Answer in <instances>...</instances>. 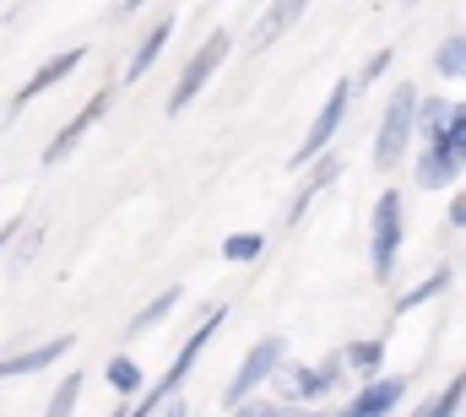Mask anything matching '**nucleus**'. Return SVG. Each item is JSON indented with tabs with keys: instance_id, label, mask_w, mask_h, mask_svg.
I'll use <instances>...</instances> for the list:
<instances>
[{
	"instance_id": "nucleus-22",
	"label": "nucleus",
	"mask_w": 466,
	"mask_h": 417,
	"mask_svg": "<svg viewBox=\"0 0 466 417\" xmlns=\"http://www.w3.org/2000/svg\"><path fill=\"white\" fill-rule=\"evenodd\" d=\"M299 11H304V5H293V0H288V5H271V11L260 16V27H255V44H271L288 22H299Z\"/></svg>"
},
{
	"instance_id": "nucleus-17",
	"label": "nucleus",
	"mask_w": 466,
	"mask_h": 417,
	"mask_svg": "<svg viewBox=\"0 0 466 417\" xmlns=\"http://www.w3.org/2000/svg\"><path fill=\"white\" fill-rule=\"evenodd\" d=\"M104 380L115 385L119 396H141V369H136V358H109V369H104Z\"/></svg>"
},
{
	"instance_id": "nucleus-3",
	"label": "nucleus",
	"mask_w": 466,
	"mask_h": 417,
	"mask_svg": "<svg viewBox=\"0 0 466 417\" xmlns=\"http://www.w3.org/2000/svg\"><path fill=\"white\" fill-rule=\"evenodd\" d=\"M228 44H233L228 27H212V33H207V44L185 60V71H179V82H174V93H168V114H185V108H190V98H196V93L212 82V71L228 60Z\"/></svg>"
},
{
	"instance_id": "nucleus-10",
	"label": "nucleus",
	"mask_w": 466,
	"mask_h": 417,
	"mask_svg": "<svg viewBox=\"0 0 466 417\" xmlns=\"http://www.w3.org/2000/svg\"><path fill=\"white\" fill-rule=\"evenodd\" d=\"M456 174H461V158H456L445 141H434V147L418 158V168H412V179H418L423 190H451V185H456Z\"/></svg>"
},
{
	"instance_id": "nucleus-6",
	"label": "nucleus",
	"mask_w": 466,
	"mask_h": 417,
	"mask_svg": "<svg viewBox=\"0 0 466 417\" xmlns=\"http://www.w3.org/2000/svg\"><path fill=\"white\" fill-rule=\"evenodd\" d=\"M352 104V82H337L331 93H326V108L315 114V125H309V136L299 141V152H293V168H309L315 158H326V147H331V136H337V125H342V114Z\"/></svg>"
},
{
	"instance_id": "nucleus-16",
	"label": "nucleus",
	"mask_w": 466,
	"mask_h": 417,
	"mask_svg": "<svg viewBox=\"0 0 466 417\" xmlns=\"http://www.w3.org/2000/svg\"><path fill=\"white\" fill-rule=\"evenodd\" d=\"M174 304H179V288H163V293H157V299H152L147 310L130 320V331H125V336H147V331H152L157 320H168V310H174Z\"/></svg>"
},
{
	"instance_id": "nucleus-11",
	"label": "nucleus",
	"mask_w": 466,
	"mask_h": 417,
	"mask_svg": "<svg viewBox=\"0 0 466 417\" xmlns=\"http://www.w3.org/2000/svg\"><path fill=\"white\" fill-rule=\"evenodd\" d=\"M401 380H369L358 396H352V407L342 417H385V412H396V402H401Z\"/></svg>"
},
{
	"instance_id": "nucleus-8",
	"label": "nucleus",
	"mask_w": 466,
	"mask_h": 417,
	"mask_svg": "<svg viewBox=\"0 0 466 417\" xmlns=\"http://www.w3.org/2000/svg\"><path fill=\"white\" fill-rule=\"evenodd\" d=\"M71 347H76V336L66 331V336H49V341H38V347H27V352H5V358H0V380H16V374H38V369L60 363Z\"/></svg>"
},
{
	"instance_id": "nucleus-7",
	"label": "nucleus",
	"mask_w": 466,
	"mask_h": 417,
	"mask_svg": "<svg viewBox=\"0 0 466 417\" xmlns=\"http://www.w3.org/2000/svg\"><path fill=\"white\" fill-rule=\"evenodd\" d=\"M109 108H115V87H98L87 104L71 114V125H66V130H55V136H49V147H44V163H60V158H71V152L82 147V136H87V130H93V125H98Z\"/></svg>"
},
{
	"instance_id": "nucleus-4",
	"label": "nucleus",
	"mask_w": 466,
	"mask_h": 417,
	"mask_svg": "<svg viewBox=\"0 0 466 417\" xmlns=\"http://www.w3.org/2000/svg\"><path fill=\"white\" fill-rule=\"evenodd\" d=\"M282 358H288V341H282V336H266V341H255V347H249V358L238 363V374L228 380L223 402H228V407H244V402H249V396H255V391H260V385L277 374V369H282Z\"/></svg>"
},
{
	"instance_id": "nucleus-1",
	"label": "nucleus",
	"mask_w": 466,
	"mask_h": 417,
	"mask_svg": "<svg viewBox=\"0 0 466 417\" xmlns=\"http://www.w3.org/2000/svg\"><path fill=\"white\" fill-rule=\"evenodd\" d=\"M223 314H228L223 304H218V310H207V320H201V325L190 331V341L179 347V358H174V369H168V374H163V380H157L152 391H141V396L130 402V417H157L163 407H168V402H174V391L185 385V374L196 369V358H201V352H207V341L218 336V325H223Z\"/></svg>"
},
{
	"instance_id": "nucleus-19",
	"label": "nucleus",
	"mask_w": 466,
	"mask_h": 417,
	"mask_svg": "<svg viewBox=\"0 0 466 417\" xmlns=\"http://www.w3.org/2000/svg\"><path fill=\"white\" fill-rule=\"evenodd\" d=\"M461 402H466V374H451V385H445V391H440V396H434L418 417H456Z\"/></svg>"
},
{
	"instance_id": "nucleus-26",
	"label": "nucleus",
	"mask_w": 466,
	"mask_h": 417,
	"mask_svg": "<svg viewBox=\"0 0 466 417\" xmlns=\"http://www.w3.org/2000/svg\"><path fill=\"white\" fill-rule=\"evenodd\" d=\"M16 233H22V217H11V222H0V249H5V244H11Z\"/></svg>"
},
{
	"instance_id": "nucleus-5",
	"label": "nucleus",
	"mask_w": 466,
	"mask_h": 417,
	"mask_svg": "<svg viewBox=\"0 0 466 417\" xmlns=\"http://www.w3.org/2000/svg\"><path fill=\"white\" fill-rule=\"evenodd\" d=\"M369 260H374V277L390 282L396 271V255H401V190H385L374 201V233H369Z\"/></svg>"
},
{
	"instance_id": "nucleus-2",
	"label": "nucleus",
	"mask_w": 466,
	"mask_h": 417,
	"mask_svg": "<svg viewBox=\"0 0 466 417\" xmlns=\"http://www.w3.org/2000/svg\"><path fill=\"white\" fill-rule=\"evenodd\" d=\"M418 87L412 82H401L396 93H390V104L380 114V136H374V168H396L401 158H407V147H412V136H418Z\"/></svg>"
},
{
	"instance_id": "nucleus-23",
	"label": "nucleus",
	"mask_w": 466,
	"mask_h": 417,
	"mask_svg": "<svg viewBox=\"0 0 466 417\" xmlns=\"http://www.w3.org/2000/svg\"><path fill=\"white\" fill-rule=\"evenodd\" d=\"M260 249H266L260 233H228V239H223V260H255Z\"/></svg>"
},
{
	"instance_id": "nucleus-9",
	"label": "nucleus",
	"mask_w": 466,
	"mask_h": 417,
	"mask_svg": "<svg viewBox=\"0 0 466 417\" xmlns=\"http://www.w3.org/2000/svg\"><path fill=\"white\" fill-rule=\"evenodd\" d=\"M82 60H87V49H82V44H76V49H60V55H55V60H44V66H38V71H33V76H27V87H22V93H16V108L38 104V98H44V93H49V87H60V82H66V76H71V71H76V66H82Z\"/></svg>"
},
{
	"instance_id": "nucleus-13",
	"label": "nucleus",
	"mask_w": 466,
	"mask_h": 417,
	"mask_svg": "<svg viewBox=\"0 0 466 417\" xmlns=\"http://www.w3.org/2000/svg\"><path fill=\"white\" fill-rule=\"evenodd\" d=\"M337 369H342V358H331V363H320V369H288V391L293 396H326L331 385H337Z\"/></svg>"
},
{
	"instance_id": "nucleus-21",
	"label": "nucleus",
	"mask_w": 466,
	"mask_h": 417,
	"mask_svg": "<svg viewBox=\"0 0 466 417\" xmlns=\"http://www.w3.org/2000/svg\"><path fill=\"white\" fill-rule=\"evenodd\" d=\"M76 402H82V374H66V380H60V391L49 396L44 417H71V412H76Z\"/></svg>"
},
{
	"instance_id": "nucleus-25",
	"label": "nucleus",
	"mask_w": 466,
	"mask_h": 417,
	"mask_svg": "<svg viewBox=\"0 0 466 417\" xmlns=\"http://www.w3.org/2000/svg\"><path fill=\"white\" fill-rule=\"evenodd\" d=\"M390 60H396V49H374V55L363 60V71H358V82H363V87H369V82H380V76L390 71Z\"/></svg>"
},
{
	"instance_id": "nucleus-29",
	"label": "nucleus",
	"mask_w": 466,
	"mask_h": 417,
	"mask_svg": "<svg viewBox=\"0 0 466 417\" xmlns=\"http://www.w3.org/2000/svg\"><path fill=\"white\" fill-rule=\"evenodd\" d=\"M109 417H130V402H125V407H115V412H109Z\"/></svg>"
},
{
	"instance_id": "nucleus-18",
	"label": "nucleus",
	"mask_w": 466,
	"mask_h": 417,
	"mask_svg": "<svg viewBox=\"0 0 466 417\" xmlns=\"http://www.w3.org/2000/svg\"><path fill=\"white\" fill-rule=\"evenodd\" d=\"M434 71H440V76H466V33L445 38V44L434 49Z\"/></svg>"
},
{
	"instance_id": "nucleus-14",
	"label": "nucleus",
	"mask_w": 466,
	"mask_h": 417,
	"mask_svg": "<svg viewBox=\"0 0 466 417\" xmlns=\"http://www.w3.org/2000/svg\"><path fill=\"white\" fill-rule=\"evenodd\" d=\"M337 174H342V163H337V158H326V163H320V174H309V179L299 185V196H293V207H288V222H304V211L320 201V190H326Z\"/></svg>"
},
{
	"instance_id": "nucleus-24",
	"label": "nucleus",
	"mask_w": 466,
	"mask_h": 417,
	"mask_svg": "<svg viewBox=\"0 0 466 417\" xmlns=\"http://www.w3.org/2000/svg\"><path fill=\"white\" fill-rule=\"evenodd\" d=\"M440 141H445V147H451V152L466 163V104L451 108V119H445V136H440Z\"/></svg>"
},
{
	"instance_id": "nucleus-30",
	"label": "nucleus",
	"mask_w": 466,
	"mask_h": 417,
	"mask_svg": "<svg viewBox=\"0 0 466 417\" xmlns=\"http://www.w3.org/2000/svg\"><path fill=\"white\" fill-rule=\"evenodd\" d=\"M309 417H315V412H309ZM320 417H326V412H320Z\"/></svg>"
},
{
	"instance_id": "nucleus-12",
	"label": "nucleus",
	"mask_w": 466,
	"mask_h": 417,
	"mask_svg": "<svg viewBox=\"0 0 466 417\" xmlns=\"http://www.w3.org/2000/svg\"><path fill=\"white\" fill-rule=\"evenodd\" d=\"M174 38V16H157L152 27H147V38L136 44V55H130V66H125V82H141L147 71H152V60L163 55V44Z\"/></svg>"
},
{
	"instance_id": "nucleus-28",
	"label": "nucleus",
	"mask_w": 466,
	"mask_h": 417,
	"mask_svg": "<svg viewBox=\"0 0 466 417\" xmlns=\"http://www.w3.org/2000/svg\"><path fill=\"white\" fill-rule=\"evenodd\" d=\"M157 417H190V412H185L179 402H168V407H163V412H157Z\"/></svg>"
},
{
	"instance_id": "nucleus-20",
	"label": "nucleus",
	"mask_w": 466,
	"mask_h": 417,
	"mask_svg": "<svg viewBox=\"0 0 466 417\" xmlns=\"http://www.w3.org/2000/svg\"><path fill=\"white\" fill-rule=\"evenodd\" d=\"M445 288H451V271H434L429 282H418L412 293H401V299H396V314H407V310H418V304H429V299H440Z\"/></svg>"
},
{
	"instance_id": "nucleus-27",
	"label": "nucleus",
	"mask_w": 466,
	"mask_h": 417,
	"mask_svg": "<svg viewBox=\"0 0 466 417\" xmlns=\"http://www.w3.org/2000/svg\"><path fill=\"white\" fill-rule=\"evenodd\" d=\"M451 222L466 233V196H456V201H451Z\"/></svg>"
},
{
	"instance_id": "nucleus-15",
	"label": "nucleus",
	"mask_w": 466,
	"mask_h": 417,
	"mask_svg": "<svg viewBox=\"0 0 466 417\" xmlns=\"http://www.w3.org/2000/svg\"><path fill=\"white\" fill-rule=\"evenodd\" d=\"M342 363H348L352 374H363V385H369V380H380V363H385V341H380V336H369V341H352L348 352H342Z\"/></svg>"
}]
</instances>
